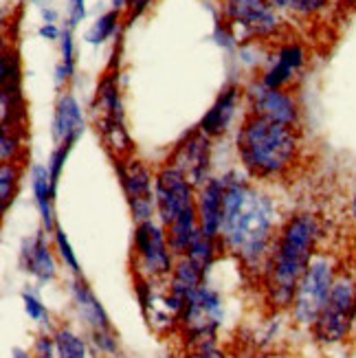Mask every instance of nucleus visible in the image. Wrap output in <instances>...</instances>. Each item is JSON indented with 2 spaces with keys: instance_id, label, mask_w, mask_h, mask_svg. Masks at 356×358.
I'll return each mask as SVG.
<instances>
[{
  "instance_id": "nucleus-1",
  "label": "nucleus",
  "mask_w": 356,
  "mask_h": 358,
  "mask_svg": "<svg viewBox=\"0 0 356 358\" xmlns=\"http://www.w3.org/2000/svg\"><path fill=\"white\" fill-rule=\"evenodd\" d=\"M225 215L220 244L246 268H264L275 242L277 205L240 169L222 174Z\"/></svg>"
},
{
  "instance_id": "nucleus-2",
  "label": "nucleus",
  "mask_w": 356,
  "mask_h": 358,
  "mask_svg": "<svg viewBox=\"0 0 356 358\" xmlns=\"http://www.w3.org/2000/svg\"><path fill=\"white\" fill-rule=\"evenodd\" d=\"M319 236V217L311 211L290 215L282 229L277 231L264 266L266 294L275 308L292 306L299 279L315 257Z\"/></svg>"
},
{
  "instance_id": "nucleus-3",
  "label": "nucleus",
  "mask_w": 356,
  "mask_h": 358,
  "mask_svg": "<svg viewBox=\"0 0 356 358\" xmlns=\"http://www.w3.org/2000/svg\"><path fill=\"white\" fill-rule=\"evenodd\" d=\"M236 150L242 172L251 180H280L299 159L297 128L246 115L238 130Z\"/></svg>"
},
{
  "instance_id": "nucleus-4",
  "label": "nucleus",
  "mask_w": 356,
  "mask_h": 358,
  "mask_svg": "<svg viewBox=\"0 0 356 358\" xmlns=\"http://www.w3.org/2000/svg\"><path fill=\"white\" fill-rule=\"evenodd\" d=\"M336 279V266L330 255H315L311 266L297 284L295 299H292V319L299 325L313 328L321 310L326 308Z\"/></svg>"
},
{
  "instance_id": "nucleus-5",
  "label": "nucleus",
  "mask_w": 356,
  "mask_h": 358,
  "mask_svg": "<svg viewBox=\"0 0 356 358\" xmlns=\"http://www.w3.org/2000/svg\"><path fill=\"white\" fill-rule=\"evenodd\" d=\"M174 251L169 248L167 233L161 222H138L132 236V264L136 268V277L161 282L169 277L176 266Z\"/></svg>"
},
{
  "instance_id": "nucleus-6",
  "label": "nucleus",
  "mask_w": 356,
  "mask_h": 358,
  "mask_svg": "<svg viewBox=\"0 0 356 358\" xmlns=\"http://www.w3.org/2000/svg\"><path fill=\"white\" fill-rule=\"evenodd\" d=\"M354 303H356V284L350 275H336L332 292L326 308L321 310L319 319L313 325V334L319 343L334 345L350 334L354 328Z\"/></svg>"
},
{
  "instance_id": "nucleus-7",
  "label": "nucleus",
  "mask_w": 356,
  "mask_h": 358,
  "mask_svg": "<svg viewBox=\"0 0 356 358\" xmlns=\"http://www.w3.org/2000/svg\"><path fill=\"white\" fill-rule=\"evenodd\" d=\"M222 317H225V308L220 294L205 282L192 297L185 299L178 321L185 334L192 338L194 348H203V345H215L213 341L222 323Z\"/></svg>"
},
{
  "instance_id": "nucleus-8",
  "label": "nucleus",
  "mask_w": 356,
  "mask_h": 358,
  "mask_svg": "<svg viewBox=\"0 0 356 358\" xmlns=\"http://www.w3.org/2000/svg\"><path fill=\"white\" fill-rule=\"evenodd\" d=\"M154 200L159 222L167 229L176 217L196 209V187L174 165L163 163L154 174Z\"/></svg>"
},
{
  "instance_id": "nucleus-9",
  "label": "nucleus",
  "mask_w": 356,
  "mask_h": 358,
  "mask_svg": "<svg viewBox=\"0 0 356 358\" xmlns=\"http://www.w3.org/2000/svg\"><path fill=\"white\" fill-rule=\"evenodd\" d=\"M115 167L121 180V189L126 194L132 220L136 224L154 220L157 200H154V174L150 172V167L134 157L115 159Z\"/></svg>"
},
{
  "instance_id": "nucleus-10",
  "label": "nucleus",
  "mask_w": 356,
  "mask_h": 358,
  "mask_svg": "<svg viewBox=\"0 0 356 358\" xmlns=\"http://www.w3.org/2000/svg\"><path fill=\"white\" fill-rule=\"evenodd\" d=\"M225 18L244 38H271L282 24L269 0H225Z\"/></svg>"
},
{
  "instance_id": "nucleus-11",
  "label": "nucleus",
  "mask_w": 356,
  "mask_h": 358,
  "mask_svg": "<svg viewBox=\"0 0 356 358\" xmlns=\"http://www.w3.org/2000/svg\"><path fill=\"white\" fill-rule=\"evenodd\" d=\"M244 97L246 103H249V115L280 123V126L297 128L299 106L288 90L271 88L262 82H251L244 88Z\"/></svg>"
},
{
  "instance_id": "nucleus-12",
  "label": "nucleus",
  "mask_w": 356,
  "mask_h": 358,
  "mask_svg": "<svg viewBox=\"0 0 356 358\" xmlns=\"http://www.w3.org/2000/svg\"><path fill=\"white\" fill-rule=\"evenodd\" d=\"M167 163L187 176V180L198 189L211 178V138L196 128L174 145Z\"/></svg>"
},
{
  "instance_id": "nucleus-13",
  "label": "nucleus",
  "mask_w": 356,
  "mask_h": 358,
  "mask_svg": "<svg viewBox=\"0 0 356 358\" xmlns=\"http://www.w3.org/2000/svg\"><path fill=\"white\" fill-rule=\"evenodd\" d=\"M196 211L200 231L207 238L220 240L222 215H225V182L222 176H211L203 187L196 189Z\"/></svg>"
},
{
  "instance_id": "nucleus-14",
  "label": "nucleus",
  "mask_w": 356,
  "mask_h": 358,
  "mask_svg": "<svg viewBox=\"0 0 356 358\" xmlns=\"http://www.w3.org/2000/svg\"><path fill=\"white\" fill-rule=\"evenodd\" d=\"M84 115H82V106L71 92L59 95L55 103V115H53V141L55 145H75L80 141V136L84 134Z\"/></svg>"
},
{
  "instance_id": "nucleus-15",
  "label": "nucleus",
  "mask_w": 356,
  "mask_h": 358,
  "mask_svg": "<svg viewBox=\"0 0 356 358\" xmlns=\"http://www.w3.org/2000/svg\"><path fill=\"white\" fill-rule=\"evenodd\" d=\"M306 64V51L299 42H286L275 51L271 66L262 75V84L271 88H286L301 73Z\"/></svg>"
},
{
  "instance_id": "nucleus-16",
  "label": "nucleus",
  "mask_w": 356,
  "mask_h": 358,
  "mask_svg": "<svg viewBox=\"0 0 356 358\" xmlns=\"http://www.w3.org/2000/svg\"><path fill=\"white\" fill-rule=\"evenodd\" d=\"M242 88L238 84H229L222 88V92L218 95V99L213 101V106L207 110V115L200 119L198 123V130L205 132L209 138H215V136H222L231 121L236 119V113H238V106H240V99H242Z\"/></svg>"
},
{
  "instance_id": "nucleus-17",
  "label": "nucleus",
  "mask_w": 356,
  "mask_h": 358,
  "mask_svg": "<svg viewBox=\"0 0 356 358\" xmlns=\"http://www.w3.org/2000/svg\"><path fill=\"white\" fill-rule=\"evenodd\" d=\"M20 266L42 284L53 282V279H55L57 264H55L51 248H49V242H46V231L44 229L38 231L34 238H29V240L22 242Z\"/></svg>"
},
{
  "instance_id": "nucleus-18",
  "label": "nucleus",
  "mask_w": 356,
  "mask_h": 358,
  "mask_svg": "<svg viewBox=\"0 0 356 358\" xmlns=\"http://www.w3.org/2000/svg\"><path fill=\"white\" fill-rule=\"evenodd\" d=\"M71 297H73L77 315L82 317V321L88 325L92 334L113 332L111 319H108L101 301L97 299V294L92 292V288L84 282L82 277H75V282L71 284Z\"/></svg>"
},
{
  "instance_id": "nucleus-19",
  "label": "nucleus",
  "mask_w": 356,
  "mask_h": 358,
  "mask_svg": "<svg viewBox=\"0 0 356 358\" xmlns=\"http://www.w3.org/2000/svg\"><path fill=\"white\" fill-rule=\"evenodd\" d=\"M31 192L36 198V207L42 220V229L46 233H53L57 222H55V196H57V187L53 185V178L49 174V167L36 163L31 167Z\"/></svg>"
},
{
  "instance_id": "nucleus-20",
  "label": "nucleus",
  "mask_w": 356,
  "mask_h": 358,
  "mask_svg": "<svg viewBox=\"0 0 356 358\" xmlns=\"http://www.w3.org/2000/svg\"><path fill=\"white\" fill-rule=\"evenodd\" d=\"M205 275L207 273L187 255L178 257L172 275H169V294L176 297L180 303H185V299L192 297V294L205 284Z\"/></svg>"
},
{
  "instance_id": "nucleus-21",
  "label": "nucleus",
  "mask_w": 356,
  "mask_h": 358,
  "mask_svg": "<svg viewBox=\"0 0 356 358\" xmlns=\"http://www.w3.org/2000/svg\"><path fill=\"white\" fill-rule=\"evenodd\" d=\"M165 233H167V242H169V248L174 251V255L176 257L187 255L190 246L194 244V240L200 233L198 211L192 209L187 213H183L180 217H176V220L165 229Z\"/></svg>"
},
{
  "instance_id": "nucleus-22",
  "label": "nucleus",
  "mask_w": 356,
  "mask_h": 358,
  "mask_svg": "<svg viewBox=\"0 0 356 358\" xmlns=\"http://www.w3.org/2000/svg\"><path fill=\"white\" fill-rule=\"evenodd\" d=\"M97 130L101 132L104 143H106L108 150L113 152L115 159H128V157H132V138H130L126 126H123V121L101 117Z\"/></svg>"
},
{
  "instance_id": "nucleus-23",
  "label": "nucleus",
  "mask_w": 356,
  "mask_h": 358,
  "mask_svg": "<svg viewBox=\"0 0 356 358\" xmlns=\"http://www.w3.org/2000/svg\"><path fill=\"white\" fill-rule=\"evenodd\" d=\"M119 75L117 73H106L104 80L97 86V103L101 108V117L123 121V106L119 95Z\"/></svg>"
},
{
  "instance_id": "nucleus-24",
  "label": "nucleus",
  "mask_w": 356,
  "mask_h": 358,
  "mask_svg": "<svg viewBox=\"0 0 356 358\" xmlns=\"http://www.w3.org/2000/svg\"><path fill=\"white\" fill-rule=\"evenodd\" d=\"M59 51H62V59L55 69V84L62 86L71 80V75L75 73V44H73V34L71 27L62 29L59 36Z\"/></svg>"
},
{
  "instance_id": "nucleus-25",
  "label": "nucleus",
  "mask_w": 356,
  "mask_h": 358,
  "mask_svg": "<svg viewBox=\"0 0 356 358\" xmlns=\"http://www.w3.org/2000/svg\"><path fill=\"white\" fill-rule=\"evenodd\" d=\"M53 336L57 345V358H86L88 356L86 341L77 332L69 328H59Z\"/></svg>"
},
{
  "instance_id": "nucleus-26",
  "label": "nucleus",
  "mask_w": 356,
  "mask_h": 358,
  "mask_svg": "<svg viewBox=\"0 0 356 358\" xmlns=\"http://www.w3.org/2000/svg\"><path fill=\"white\" fill-rule=\"evenodd\" d=\"M277 11L295 13L301 18H313L330 7V0H269Z\"/></svg>"
},
{
  "instance_id": "nucleus-27",
  "label": "nucleus",
  "mask_w": 356,
  "mask_h": 358,
  "mask_svg": "<svg viewBox=\"0 0 356 358\" xmlns=\"http://www.w3.org/2000/svg\"><path fill=\"white\" fill-rule=\"evenodd\" d=\"M215 248H218V240L207 238L205 233L200 231V233H198V238L194 240V244L190 246L187 257L194 259L205 273H209L211 264H213V259H215ZM183 257H185V255H183Z\"/></svg>"
},
{
  "instance_id": "nucleus-28",
  "label": "nucleus",
  "mask_w": 356,
  "mask_h": 358,
  "mask_svg": "<svg viewBox=\"0 0 356 358\" xmlns=\"http://www.w3.org/2000/svg\"><path fill=\"white\" fill-rule=\"evenodd\" d=\"M20 182V169L18 163H3L0 165V202H3V213H7L13 196L18 192Z\"/></svg>"
},
{
  "instance_id": "nucleus-29",
  "label": "nucleus",
  "mask_w": 356,
  "mask_h": 358,
  "mask_svg": "<svg viewBox=\"0 0 356 358\" xmlns=\"http://www.w3.org/2000/svg\"><path fill=\"white\" fill-rule=\"evenodd\" d=\"M119 18H121L119 9H113V11L99 15V18L92 22V27L88 29V34H86L88 44H104L108 38H113V34L119 27Z\"/></svg>"
},
{
  "instance_id": "nucleus-30",
  "label": "nucleus",
  "mask_w": 356,
  "mask_h": 358,
  "mask_svg": "<svg viewBox=\"0 0 356 358\" xmlns=\"http://www.w3.org/2000/svg\"><path fill=\"white\" fill-rule=\"evenodd\" d=\"M53 244H55V251L59 255V259L64 262V266L75 275V277H82V268H80V262H77V255L73 251V246L66 238V233L64 229H62L59 224L55 227L53 231Z\"/></svg>"
},
{
  "instance_id": "nucleus-31",
  "label": "nucleus",
  "mask_w": 356,
  "mask_h": 358,
  "mask_svg": "<svg viewBox=\"0 0 356 358\" xmlns=\"http://www.w3.org/2000/svg\"><path fill=\"white\" fill-rule=\"evenodd\" d=\"M71 150H73L71 145H55V150L51 152L49 163H46V167H49V174H51L55 187L59 185V176H62V172H64V165H66V159H69Z\"/></svg>"
},
{
  "instance_id": "nucleus-32",
  "label": "nucleus",
  "mask_w": 356,
  "mask_h": 358,
  "mask_svg": "<svg viewBox=\"0 0 356 358\" xmlns=\"http://www.w3.org/2000/svg\"><path fill=\"white\" fill-rule=\"evenodd\" d=\"M22 303H24V313H27L31 319H34V321L44 323L46 319H49V313H46L44 303L40 301V297H38L36 292L24 290V292H22Z\"/></svg>"
},
{
  "instance_id": "nucleus-33",
  "label": "nucleus",
  "mask_w": 356,
  "mask_h": 358,
  "mask_svg": "<svg viewBox=\"0 0 356 358\" xmlns=\"http://www.w3.org/2000/svg\"><path fill=\"white\" fill-rule=\"evenodd\" d=\"M20 148V138L15 132L9 134L7 128H3V138H0V159L3 163H15V154Z\"/></svg>"
},
{
  "instance_id": "nucleus-34",
  "label": "nucleus",
  "mask_w": 356,
  "mask_h": 358,
  "mask_svg": "<svg viewBox=\"0 0 356 358\" xmlns=\"http://www.w3.org/2000/svg\"><path fill=\"white\" fill-rule=\"evenodd\" d=\"M34 358H57V345H55V336L49 334H40L36 338L34 348H31Z\"/></svg>"
},
{
  "instance_id": "nucleus-35",
  "label": "nucleus",
  "mask_w": 356,
  "mask_h": 358,
  "mask_svg": "<svg viewBox=\"0 0 356 358\" xmlns=\"http://www.w3.org/2000/svg\"><path fill=\"white\" fill-rule=\"evenodd\" d=\"M86 15V0H69V24L75 27Z\"/></svg>"
},
{
  "instance_id": "nucleus-36",
  "label": "nucleus",
  "mask_w": 356,
  "mask_h": 358,
  "mask_svg": "<svg viewBox=\"0 0 356 358\" xmlns=\"http://www.w3.org/2000/svg\"><path fill=\"white\" fill-rule=\"evenodd\" d=\"M150 5H152V0H128V5H126V9H128V13H126L128 22L138 18V15H141Z\"/></svg>"
},
{
  "instance_id": "nucleus-37",
  "label": "nucleus",
  "mask_w": 356,
  "mask_h": 358,
  "mask_svg": "<svg viewBox=\"0 0 356 358\" xmlns=\"http://www.w3.org/2000/svg\"><path fill=\"white\" fill-rule=\"evenodd\" d=\"M190 358H225V354L215 350V345H203V348H196Z\"/></svg>"
},
{
  "instance_id": "nucleus-38",
  "label": "nucleus",
  "mask_w": 356,
  "mask_h": 358,
  "mask_svg": "<svg viewBox=\"0 0 356 358\" xmlns=\"http://www.w3.org/2000/svg\"><path fill=\"white\" fill-rule=\"evenodd\" d=\"M40 36L42 38H46V40H59V36H62V29L57 27V24H42L40 27Z\"/></svg>"
},
{
  "instance_id": "nucleus-39",
  "label": "nucleus",
  "mask_w": 356,
  "mask_h": 358,
  "mask_svg": "<svg viewBox=\"0 0 356 358\" xmlns=\"http://www.w3.org/2000/svg\"><path fill=\"white\" fill-rule=\"evenodd\" d=\"M42 15H44L46 24H55V20H57V13L53 9H42Z\"/></svg>"
},
{
  "instance_id": "nucleus-40",
  "label": "nucleus",
  "mask_w": 356,
  "mask_h": 358,
  "mask_svg": "<svg viewBox=\"0 0 356 358\" xmlns=\"http://www.w3.org/2000/svg\"><path fill=\"white\" fill-rule=\"evenodd\" d=\"M11 354H13L11 358H34V354H31V352H27V350H20V348H15V350H13Z\"/></svg>"
},
{
  "instance_id": "nucleus-41",
  "label": "nucleus",
  "mask_w": 356,
  "mask_h": 358,
  "mask_svg": "<svg viewBox=\"0 0 356 358\" xmlns=\"http://www.w3.org/2000/svg\"><path fill=\"white\" fill-rule=\"evenodd\" d=\"M350 213H352V222H354V227H356V192H354L352 202H350Z\"/></svg>"
},
{
  "instance_id": "nucleus-42",
  "label": "nucleus",
  "mask_w": 356,
  "mask_h": 358,
  "mask_svg": "<svg viewBox=\"0 0 356 358\" xmlns=\"http://www.w3.org/2000/svg\"><path fill=\"white\" fill-rule=\"evenodd\" d=\"M111 3H113L115 9H121V7H126V5H128V0H111Z\"/></svg>"
},
{
  "instance_id": "nucleus-43",
  "label": "nucleus",
  "mask_w": 356,
  "mask_h": 358,
  "mask_svg": "<svg viewBox=\"0 0 356 358\" xmlns=\"http://www.w3.org/2000/svg\"><path fill=\"white\" fill-rule=\"evenodd\" d=\"M163 358H174V356H169V354H167V356H163Z\"/></svg>"
}]
</instances>
